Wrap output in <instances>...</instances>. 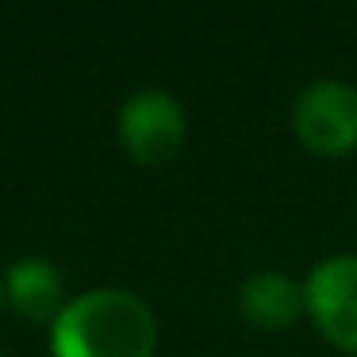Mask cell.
<instances>
[{"label":"cell","instance_id":"obj_1","mask_svg":"<svg viewBox=\"0 0 357 357\" xmlns=\"http://www.w3.org/2000/svg\"><path fill=\"white\" fill-rule=\"evenodd\" d=\"M50 349L54 357H154L158 319L135 292L96 288L62 307Z\"/></svg>","mask_w":357,"mask_h":357},{"label":"cell","instance_id":"obj_2","mask_svg":"<svg viewBox=\"0 0 357 357\" xmlns=\"http://www.w3.org/2000/svg\"><path fill=\"white\" fill-rule=\"evenodd\" d=\"M292 131L311 154H349L357 146V89L346 81H311L296 96Z\"/></svg>","mask_w":357,"mask_h":357},{"label":"cell","instance_id":"obj_3","mask_svg":"<svg viewBox=\"0 0 357 357\" xmlns=\"http://www.w3.org/2000/svg\"><path fill=\"white\" fill-rule=\"evenodd\" d=\"M185 108L162 89H142L119 108V142L142 165H162L185 142Z\"/></svg>","mask_w":357,"mask_h":357},{"label":"cell","instance_id":"obj_4","mask_svg":"<svg viewBox=\"0 0 357 357\" xmlns=\"http://www.w3.org/2000/svg\"><path fill=\"white\" fill-rule=\"evenodd\" d=\"M303 307L331 346L357 354V257H326L311 269Z\"/></svg>","mask_w":357,"mask_h":357},{"label":"cell","instance_id":"obj_5","mask_svg":"<svg viewBox=\"0 0 357 357\" xmlns=\"http://www.w3.org/2000/svg\"><path fill=\"white\" fill-rule=\"evenodd\" d=\"M4 296L16 307V315H24L27 323H54L66 307L62 273L39 257H24V261L12 265L8 280H4Z\"/></svg>","mask_w":357,"mask_h":357},{"label":"cell","instance_id":"obj_6","mask_svg":"<svg viewBox=\"0 0 357 357\" xmlns=\"http://www.w3.org/2000/svg\"><path fill=\"white\" fill-rule=\"evenodd\" d=\"M242 315L261 331H284L288 323H296V315L303 311V292L277 269H265L246 277L238 292Z\"/></svg>","mask_w":357,"mask_h":357},{"label":"cell","instance_id":"obj_7","mask_svg":"<svg viewBox=\"0 0 357 357\" xmlns=\"http://www.w3.org/2000/svg\"><path fill=\"white\" fill-rule=\"evenodd\" d=\"M0 307H4V284H0Z\"/></svg>","mask_w":357,"mask_h":357},{"label":"cell","instance_id":"obj_8","mask_svg":"<svg viewBox=\"0 0 357 357\" xmlns=\"http://www.w3.org/2000/svg\"><path fill=\"white\" fill-rule=\"evenodd\" d=\"M0 357H8V354H4V349H0Z\"/></svg>","mask_w":357,"mask_h":357}]
</instances>
